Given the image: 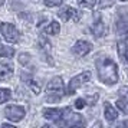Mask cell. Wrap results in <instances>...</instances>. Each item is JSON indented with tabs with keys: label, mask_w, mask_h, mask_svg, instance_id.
I'll list each match as a JSON object with an SVG mask.
<instances>
[{
	"label": "cell",
	"mask_w": 128,
	"mask_h": 128,
	"mask_svg": "<svg viewBox=\"0 0 128 128\" xmlns=\"http://www.w3.org/2000/svg\"><path fill=\"white\" fill-rule=\"evenodd\" d=\"M116 106L122 111V112H128V108H127V99H122L120 98L116 101Z\"/></svg>",
	"instance_id": "d6986e66"
},
{
	"label": "cell",
	"mask_w": 128,
	"mask_h": 128,
	"mask_svg": "<svg viewBox=\"0 0 128 128\" xmlns=\"http://www.w3.org/2000/svg\"><path fill=\"white\" fill-rule=\"evenodd\" d=\"M121 2H127V0H121Z\"/></svg>",
	"instance_id": "4dcf8cb0"
},
{
	"label": "cell",
	"mask_w": 128,
	"mask_h": 128,
	"mask_svg": "<svg viewBox=\"0 0 128 128\" xmlns=\"http://www.w3.org/2000/svg\"><path fill=\"white\" fill-rule=\"evenodd\" d=\"M13 65L7 60H2L0 62V81H7L10 76L13 75Z\"/></svg>",
	"instance_id": "ba28073f"
},
{
	"label": "cell",
	"mask_w": 128,
	"mask_h": 128,
	"mask_svg": "<svg viewBox=\"0 0 128 128\" xmlns=\"http://www.w3.org/2000/svg\"><path fill=\"white\" fill-rule=\"evenodd\" d=\"M120 55L124 58V60L128 62V45H125V43L120 45Z\"/></svg>",
	"instance_id": "ac0fdd59"
},
{
	"label": "cell",
	"mask_w": 128,
	"mask_h": 128,
	"mask_svg": "<svg viewBox=\"0 0 128 128\" xmlns=\"http://www.w3.org/2000/svg\"><path fill=\"white\" fill-rule=\"evenodd\" d=\"M85 101H88V104H89V105H94L95 102H96V101H98V94H94L92 98H91V96H88Z\"/></svg>",
	"instance_id": "cb8c5ba5"
},
{
	"label": "cell",
	"mask_w": 128,
	"mask_h": 128,
	"mask_svg": "<svg viewBox=\"0 0 128 128\" xmlns=\"http://www.w3.org/2000/svg\"><path fill=\"white\" fill-rule=\"evenodd\" d=\"M10 89H7V88H0V104H4L9 101L10 98Z\"/></svg>",
	"instance_id": "9a60e30c"
},
{
	"label": "cell",
	"mask_w": 128,
	"mask_h": 128,
	"mask_svg": "<svg viewBox=\"0 0 128 128\" xmlns=\"http://www.w3.org/2000/svg\"><path fill=\"white\" fill-rule=\"evenodd\" d=\"M43 128H52V127H50V125H45Z\"/></svg>",
	"instance_id": "f1b7e54d"
},
{
	"label": "cell",
	"mask_w": 128,
	"mask_h": 128,
	"mask_svg": "<svg viewBox=\"0 0 128 128\" xmlns=\"http://www.w3.org/2000/svg\"><path fill=\"white\" fill-rule=\"evenodd\" d=\"M91 48H92V45L89 43V42L86 40H78L74 45V48H72V52L75 53L76 56H85V55H88V53L91 52Z\"/></svg>",
	"instance_id": "8992f818"
},
{
	"label": "cell",
	"mask_w": 128,
	"mask_h": 128,
	"mask_svg": "<svg viewBox=\"0 0 128 128\" xmlns=\"http://www.w3.org/2000/svg\"><path fill=\"white\" fill-rule=\"evenodd\" d=\"M46 91L49 94L59 95V96H60L62 92H64V81H62V78H60V76H55V78H52L50 81L48 82Z\"/></svg>",
	"instance_id": "5b68a950"
},
{
	"label": "cell",
	"mask_w": 128,
	"mask_h": 128,
	"mask_svg": "<svg viewBox=\"0 0 128 128\" xmlns=\"http://www.w3.org/2000/svg\"><path fill=\"white\" fill-rule=\"evenodd\" d=\"M29 62H30V55L29 53L23 52V53L19 55V64L20 65H28Z\"/></svg>",
	"instance_id": "e0dca14e"
},
{
	"label": "cell",
	"mask_w": 128,
	"mask_h": 128,
	"mask_svg": "<svg viewBox=\"0 0 128 128\" xmlns=\"http://www.w3.org/2000/svg\"><path fill=\"white\" fill-rule=\"evenodd\" d=\"M64 0H45V4L48 7H55V6H59Z\"/></svg>",
	"instance_id": "7402d4cb"
},
{
	"label": "cell",
	"mask_w": 128,
	"mask_h": 128,
	"mask_svg": "<svg viewBox=\"0 0 128 128\" xmlns=\"http://www.w3.org/2000/svg\"><path fill=\"white\" fill-rule=\"evenodd\" d=\"M0 32H2V36L9 43H16V42H19V36L20 35H19V30L14 28V24L4 22V23L0 24Z\"/></svg>",
	"instance_id": "3957f363"
},
{
	"label": "cell",
	"mask_w": 128,
	"mask_h": 128,
	"mask_svg": "<svg viewBox=\"0 0 128 128\" xmlns=\"http://www.w3.org/2000/svg\"><path fill=\"white\" fill-rule=\"evenodd\" d=\"M92 128H104V127H102V122L96 121L95 124H94V127H92Z\"/></svg>",
	"instance_id": "d4e9b609"
},
{
	"label": "cell",
	"mask_w": 128,
	"mask_h": 128,
	"mask_svg": "<svg viewBox=\"0 0 128 128\" xmlns=\"http://www.w3.org/2000/svg\"><path fill=\"white\" fill-rule=\"evenodd\" d=\"M59 32H60V24H59L56 20L50 22V23L45 28V33H46V35H53L55 36V35H58Z\"/></svg>",
	"instance_id": "7c38bea8"
},
{
	"label": "cell",
	"mask_w": 128,
	"mask_h": 128,
	"mask_svg": "<svg viewBox=\"0 0 128 128\" xmlns=\"http://www.w3.org/2000/svg\"><path fill=\"white\" fill-rule=\"evenodd\" d=\"M91 32H92V35L95 36V38H102V36L106 33V26H105V23L101 19H98V20L91 26Z\"/></svg>",
	"instance_id": "9c48e42d"
},
{
	"label": "cell",
	"mask_w": 128,
	"mask_h": 128,
	"mask_svg": "<svg viewBox=\"0 0 128 128\" xmlns=\"http://www.w3.org/2000/svg\"><path fill=\"white\" fill-rule=\"evenodd\" d=\"M85 105H86V101L84 98H78L75 101V108L76 110H84L85 108Z\"/></svg>",
	"instance_id": "44dd1931"
},
{
	"label": "cell",
	"mask_w": 128,
	"mask_h": 128,
	"mask_svg": "<svg viewBox=\"0 0 128 128\" xmlns=\"http://www.w3.org/2000/svg\"><path fill=\"white\" fill-rule=\"evenodd\" d=\"M0 128H16V127L12 125V124H2V127Z\"/></svg>",
	"instance_id": "484cf974"
},
{
	"label": "cell",
	"mask_w": 128,
	"mask_h": 128,
	"mask_svg": "<svg viewBox=\"0 0 128 128\" xmlns=\"http://www.w3.org/2000/svg\"><path fill=\"white\" fill-rule=\"evenodd\" d=\"M116 32L122 39L128 40V22H118L116 24Z\"/></svg>",
	"instance_id": "4fadbf2b"
},
{
	"label": "cell",
	"mask_w": 128,
	"mask_h": 128,
	"mask_svg": "<svg viewBox=\"0 0 128 128\" xmlns=\"http://www.w3.org/2000/svg\"><path fill=\"white\" fill-rule=\"evenodd\" d=\"M26 85L30 88V91H33L35 95H39V94H40V86H39L33 79H28V81H26Z\"/></svg>",
	"instance_id": "2e32d148"
},
{
	"label": "cell",
	"mask_w": 128,
	"mask_h": 128,
	"mask_svg": "<svg viewBox=\"0 0 128 128\" xmlns=\"http://www.w3.org/2000/svg\"><path fill=\"white\" fill-rule=\"evenodd\" d=\"M75 14H76V10L74 9V7L66 6V7H64V9H60V12H59V18L62 19L64 22H68V20H70Z\"/></svg>",
	"instance_id": "8fae6325"
},
{
	"label": "cell",
	"mask_w": 128,
	"mask_h": 128,
	"mask_svg": "<svg viewBox=\"0 0 128 128\" xmlns=\"http://www.w3.org/2000/svg\"><path fill=\"white\" fill-rule=\"evenodd\" d=\"M96 70H98L99 81L104 82L105 85H114L118 82V65L112 59L106 56H101L96 59Z\"/></svg>",
	"instance_id": "6da1fadb"
},
{
	"label": "cell",
	"mask_w": 128,
	"mask_h": 128,
	"mask_svg": "<svg viewBox=\"0 0 128 128\" xmlns=\"http://www.w3.org/2000/svg\"><path fill=\"white\" fill-rule=\"evenodd\" d=\"M91 76L92 75H91L89 70H84V72H81L79 75L74 76V78L68 82V86H66V89H65V94H66V95H74L78 88L82 86L85 82H88L89 79H91Z\"/></svg>",
	"instance_id": "7a4b0ae2"
},
{
	"label": "cell",
	"mask_w": 128,
	"mask_h": 128,
	"mask_svg": "<svg viewBox=\"0 0 128 128\" xmlns=\"http://www.w3.org/2000/svg\"><path fill=\"white\" fill-rule=\"evenodd\" d=\"M43 116L49 120V121H55L59 122L64 116V110H59V108H45L43 110Z\"/></svg>",
	"instance_id": "52a82bcc"
},
{
	"label": "cell",
	"mask_w": 128,
	"mask_h": 128,
	"mask_svg": "<svg viewBox=\"0 0 128 128\" xmlns=\"http://www.w3.org/2000/svg\"><path fill=\"white\" fill-rule=\"evenodd\" d=\"M104 115L106 118V121L110 122H114L118 118V111L110 104V102H105L104 104Z\"/></svg>",
	"instance_id": "30bf717a"
},
{
	"label": "cell",
	"mask_w": 128,
	"mask_h": 128,
	"mask_svg": "<svg viewBox=\"0 0 128 128\" xmlns=\"http://www.w3.org/2000/svg\"><path fill=\"white\" fill-rule=\"evenodd\" d=\"M122 128H128V121H124V122H122Z\"/></svg>",
	"instance_id": "4316f807"
},
{
	"label": "cell",
	"mask_w": 128,
	"mask_h": 128,
	"mask_svg": "<svg viewBox=\"0 0 128 128\" xmlns=\"http://www.w3.org/2000/svg\"><path fill=\"white\" fill-rule=\"evenodd\" d=\"M4 2H6V0H0V6H3V4H4Z\"/></svg>",
	"instance_id": "83f0119b"
},
{
	"label": "cell",
	"mask_w": 128,
	"mask_h": 128,
	"mask_svg": "<svg viewBox=\"0 0 128 128\" xmlns=\"http://www.w3.org/2000/svg\"><path fill=\"white\" fill-rule=\"evenodd\" d=\"M13 55H14V49L13 48L0 43V58H12Z\"/></svg>",
	"instance_id": "5bb4252c"
},
{
	"label": "cell",
	"mask_w": 128,
	"mask_h": 128,
	"mask_svg": "<svg viewBox=\"0 0 128 128\" xmlns=\"http://www.w3.org/2000/svg\"><path fill=\"white\" fill-rule=\"evenodd\" d=\"M114 0H99V3H98V6L99 9H106V7H111V6H114Z\"/></svg>",
	"instance_id": "ffe728a7"
},
{
	"label": "cell",
	"mask_w": 128,
	"mask_h": 128,
	"mask_svg": "<svg viewBox=\"0 0 128 128\" xmlns=\"http://www.w3.org/2000/svg\"><path fill=\"white\" fill-rule=\"evenodd\" d=\"M26 115L24 108H22L20 105H9L4 108V116L7 120H10L12 122H19L22 121Z\"/></svg>",
	"instance_id": "277c9868"
},
{
	"label": "cell",
	"mask_w": 128,
	"mask_h": 128,
	"mask_svg": "<svg viewBox=\"0 0 128 128\" xmlns=\"http://www.w3.org/2000/svg\"><path fill=\"white\" fill-rule=\"evenodd\" d=\"M78 3L84 7H92L95 2H94V0H78Z\"/></svg>",
	"instance_id": "603a6c76"
},
{
	"label": "cell",
	"mask_w": 128,
	"mask_h": 128,
	"mask_svg": "<svg viewBox=\"0 0 128 128\" xmlns=\"http://www.w3.org/2000/svg\"><path fill=\"white\" fill-rule=\"evenodd\" d=\"M115 128H122V125H118V127H115Z\"/></svg>",
	"instance_id": "f546056e"
}]
</instances>
